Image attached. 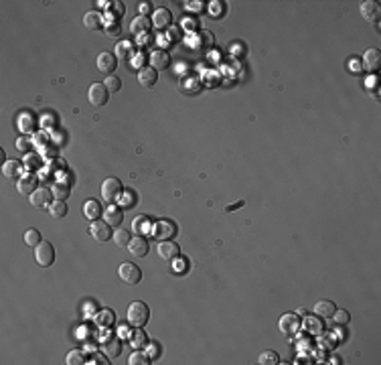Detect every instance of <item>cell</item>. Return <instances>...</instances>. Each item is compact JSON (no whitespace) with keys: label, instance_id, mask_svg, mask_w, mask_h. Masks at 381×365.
<instances>
[{"label":"cell","instance_id":"6da1fadb","mask_svg":"<svg viewBox=\"0 0 381 365\" xmlns=\"http://www.w3.org/2000/svg\"><path fill=\"white\" fill-rule=\"evenodd\" d=\"M126 319H128V323L134 329H144L148 319H150V308H148V304L142 303V301H134L128 306Z\"/></svg>","mask_w":381,"mask_h":365},{"label":"cell","instance_id":"7a4b0ae2","mask_svg":"<svg viewBox=\"0 0 381 365\" xmlns=\"http://www.w3.org/2000/svg\"><path fill=\"white\" fill-rule=\"evenodd\" d=\"M122 193H124V187H122L120 179L110 177V179H106V181L102 182V197L106 199L110 205H114L116 201H118Z\"/></svg>","mask_w":381,"mask_h":365},{"label":"cell","instance_id":"3957f363","mask_svg":"<svg viewBox=\"0 0 381 365\" xmlns=\"http://www.w3.org/2000/svg\"><path fill=\"white\" fill-rule=\"evenodd\" d=\"M118 276H120L122 282H126V284H130V286H134V284H138V282L142 280V270H140L138 264L122 262L120 268H118Z\"/></svg>","mask_w":381,"mask_h":365},{"label":"cell","instance_id":"277c9868","mask_svg":"<svg viewBox=\"0 0 381 365\" xmlns=\"http://www.w3.org/2000/svg\"><path fill=\"white\" fill-rule=\"evenodd\" d=\"M35 260H37L39 266H43V268L53 266V262H55V247L49 242H41L35 247Z\"/></svg>","mask_w":381,"mask_h":365},{"label":"cell","instance_id":"5b68a950","mask_svg":"<svg viewBox=\"0 0 381 365\" xmlns=\"http://www.w3.org/2000/svg\"><path fill=\"white\" fill-rule=\"evenodd\" d=\"M213 35L209 30H199L197 35H189V39H187V43L195 49V51H199V53H203V51H207L209 47H213Z\"/></svg>","mask_w":381,"mask_h":365},{"label":"cell","instance_id":"8992f818","mask_svg":"<svg viewBox=\"0 0 381 365\" xmlns=\"http://www.w3.org/2000/svg\"><path fill=\"white\" fill-rule=\"evenodd\" d=\"M95 65H97V71L106 73V77L114 75L116 67H118V57H116L114 53H110V51H104V53L97 55V63Z\"/></svg>","mask_w":381,"mask_h":365},{"label":"cell","instance_id":"52a82bcc","mask_svg":"<svg viewBox=\"0 0 381 365\" xmlns=\"http://www.w3.org/2000/svg\"><path fill=\"white\" fill-rule=\"evenodd\" d=\"M29 201H30L32 207H49V205L55 201V197H53V191L51 189L41 187V189H37L35 193L29 197Z\"/></svg>","mask_w":381,"mask_h":365},{"label":"cell","instance_id":"ba28073f","mask_svg":"<svg viewBox=\"0 0 381 365\" xmlns=\"http://www.w3.org/2000/svg\"><path fill=\"white\" fill-rule=\"evenodd\" d=\"M88 97H89L91 106H104L110 99V91H108V88L104 84H93V86H89Z\"/></svg>","mask_w":381,"mask_h":365},{"label":"cell","instance_id":"9c48e42d","mask_svg":"<svg viewBox=\"0 0 381 365\" xmlns=\"http://www.w3.org/2000/svg\"><path fill=\"white\" fill-rule=\"evenodd\" d=\"M176 234V225L173 221H167V219H160L154 229H152V236L158 240V242H164V240H171L173 236Z\"/></svg>","mask_w":381,"mask_h":365},{"label":"cell","instance_id":"30bf717a","mask_svg":"<svg viewBox=\"0 0 381 365\" xmlns=\"http://www.w3.org/2000/svg\"><path fill=\"white\" fill-rule=\"evenodd\" d=\"M37 177L32 175V173H27V175H23L21 179H19V182H16V191H19L21 195H25V197H30L32 193H35L39 187H37Z\"/></svg>","mask_w":381,"mask_h":365},{"label":"cell","instance_id":"8fae6325","mask_svg":"<svg viewBox=\"0 0 381 365\" xmlns=\"http://www.w3.org/2000/svg\"><path fill=\"white\" fill-rule=\"evenodd\" d=\"M110 227H112L110 223L95 219V221H91V225H89V236H91L93 240H97V242H108L110 236H114L112 231H110Z\"/></svg>","mask_w":381,"mask_h":365},{"label":"cell","instance_id":"7c38bea8","mask_svg":"<svg viewBox=\"0 0 381 365\" xmlns=\"http://www.w3.org/2000/svg\"><path fill=\"white\" fill-rule=\"evenodd\" d=\"M158 256L162 260H167V262H175L180 256V247L171 240H164V242L158 243Z\"/></svg>","mask_w":381,"mask_h":365},{"label":"cell","instance_id":"4fadbf2b","mask_svg":"<svg viewBox=\"0 0 381 365\" xmlns=\"http://www.w3.org/2000/svg\"><path fill=\"white\" fill-rule=\"evenodd\" d=\"M278 325H280V331H282L284 335H292L294 331L300 329V319H298V314L288 312V314H282V317H280Z\"/></svg>","mask_w":381,"mask_h":365},{"label":"cell","instance_id":"5bb4252c","mask_svg":"<svg viewBox=\"0 0 381 365\" xmlns=\"http://www.w3.org/2000/svg\"><path fill=\"white\" fill-rule=\"evenodd\" d=\"M361 16H363L365 21L377 23L379 16H381V6H379V2H373V0H365V2H361Z\"/></svg>","mask_w":381,"mask_h":365},{"label":"cell","instance_id":"9a60e30c","mask_svg":"<svg viewBox=\"0 0 381 365\" xmlns=\"http://www.w3.org/2000/svg\"><path fill=\"white\" fill-rule=\"evenodd\" d=\"M102 351H104L110 359H116V357L122 353V339L116 337V335H110V337L102 343Z\"/></svg>","mask_w":381,"mask_h":365},{"label":"cell","instance_id":"2e32d148","mask_svg":"<svg viewBox=\"0 0 381 365\" xmlns=\"http://www.w3.org/2000/svg\"><path fill=\"white\" fill-rule=\"evenodd\" d=\"M363 65L369 73H375L381 67V51L379 49H367L365 55H363Z\"/></svg>","mask_w":381,"mask_h":365},{"label":"cell","instance_id":"e0dca14e","mask_svg":"<svg viewBox=\"0 0 381 365\" xmlns=\"http://www.w3.org/2000/svg\"><path fill=\"white\" fill-rule=\"evenodd\" d=\"M150 65H152V69H156V71L167 69L171 65V55L164 51V49H156V51H152V55H150Z\"/></svg>","mask_w":381,"mask_h":365},{"label":"cell","instance_id":"ac0fdd59","mask_svg":"<svg viewBox=\"0 0 381 365\" xmlns=\"http://www.w3.org/2000/svg\"><path fill=\"white\" fill-rule=\"evenodd\" d=\"M171 21H173V14H171L169 8H156L152 12V25L156 29H169Z\"/></svg>","mask_w":381,"mask_h":365},{"label":"cell","instance_id":"d6986e66","mask_svg":"<svg viewBox=\"0 0 381 365\" xmlns=\"http://www.w3.org/2000/svg\"><path fill=\"white\" fill-rule=\"evenodd\" d=\"M138 81H140L142 88H152V86H156V81H158V71L152 69V67H140Z\"/></svg>","mask_w":381,"mask_h":365},{"label":"cell","instance_id":"ffe728a7","mask_svg":"<svg viewBox=\"0 0 381 365\" xmlns=\"http://www.w3.org/2000/svg\"><path fill=\"white\" fill-rule=\"evenodd\" d=\"M152 27V21L148 19V16H136L134 21H132L130 25V30H132V35H148V30H150Z\"/></svg>","mask_w":381,"mask_h":365},{"label":"cell","instance_id":"44dd1931","mask_svg":"<svg viewBox=\"0 0 381 365\" xmlns=\"http://www.w3.org/2000/svg\"><path fill=\"white\" fill-rule=\"evenodd\" d=\"M128 250L132 256H136V258H142L148 254V242L142 238V236H136V238H132L130 243H128Z\"/></svg>","mask_w":381,"mask_h":365},{"label":"cell","instance_id":"7402d4cb","mask_svg":"<svg viewBox=\"0 0 381 365\" xmlns=\"http://www.w3.org/2000/svg\"><path fill=\"white\" fill-rule=\"evenodd\" d=\"M335 310H337V304L333 301H319L317 304H314V314L321 317V319H330Z\"/></svg>","mask_w":381,"mask_h":365},{"label":"cell","instance_id":"603a6c76","mask_svg":"<svg viewBox=\"0 0 381 365\" xmlns=\"http://www.w3.org/2000/svg\"><path fill=\"white\" fill-rule=\"evenodd\" d=\"M122 219H124V215H122V209H118V207L110 205V207L104 211V221L110 223L112 227H118V225L122 223Z\"/></svg>","mask_w":381,"mask_h":365},{"label":"cell","instance_id":"cb8c5ba5","mask_svg":"<svg viewBox=\"0 0 381 365\" xmlns=\"http://www.w3.org/2000/svg\"><path fill=\"white\" fill-rule=\"evenodd\" d=\"M84 215L89 221H95V219L102 217L104 211H102V207H99V203L95 201V199H89V201H86V205H84Z\"/></svg>","mask_w":381,"mask_h":365},{"label":"cell","instance_id":"d4e9b609","mask_svg":"<svg viewBox=\"0 0 381 365\" xmlns=\"http://www.w3.org/2000/svg\"><path fill=\"white\" fill-rule=\"evenodd\" d=\"M84 25H86L88 29L97 30V29H102V25H104V16L99 14V12H95V10H89V12H86V16H84Z\"/></svg>","mask_w":381,"mask_h":365},{"label":"cell","instance_id":"484cf974","mask_svg":"<svg viewBox=\"0 0 381 365\" xmlns=\"http://www.w3.org/2000/svg\"><path fill=\"white\" fill-rule=\"evenodd\" d=\"M47 211H49V215H51L53 219H61V217H65V215H67V203L55 199V201L47 207Z\"/></svg>","mask_w":381,"mask_h":365},{"label":"cell","instance_id":"4316f807","mask_svg":"<svg viewBox=\"0 0 381 365\" xmlns=\"http://www.w3.org/2000/svg\"><path fill=\"white\" fill-rule=\"evenodd\" d=\"M130 345L134 347V349H144V347H148V337L142 329H134L132 331V335H130Z\"/></svg>","mask_w":381,"mask_h":365},{"label":"cell","instance_id":"83f0119b","mask_svg":"<svg viewBox=\"0 0 381 365\" xmlns=\"http://www.w3.org/2000/svg\"><path fill=\"white\" fill-rule=\"evenodd\" d=\"M132 55H134V43L132 41H120L118 45H116V57L130 59Z\"/></svg>","mask_w":381,"mask_h":365},{"label":"cell","instance_id":"f1b7e54d","mask_svg":"<svg viewBox=\"0 0 381 365\" xmlns=\"http://www.w3.org/2000/svg\"><path fill=\"white\" fill-rule=\"evenodd\" d=\"M150 359H152V357L148 355L146 351H142V349H134V353L130 355L128 363H130V365H150V363H152Z\"/></svg>","mask_w":381,"mask_h":365},{"label":"cell","instance_id":"f546056e","mask_svg":"<svg viewBox=\"0 0 381 365\" xmlns=\"http://www.w3.org/2000/svg\"><path fill=\"white\" fill-rule=\"evenodd\" d=\"M112 240H114L116 245L128 247V243H130V240H132V234H130V231H126V229H116L114 236H112Z\"/></svg>","mask_w":381,"mask_h":365},{"label":"cell","instance_id":"4dcf8cb0","mask_svg":"<svg viewBox=\"0 0 381 365\" xmlns=\"http://www.w3.org/2000/svg\"><path fill=\"white\" fill-rule=\"evenodd\" d=\"M258 363H260V365H278V363H280V355H278L276 351H272V349L262 351L260 357H258Z\"/></svg>","mask_w":381,"mask_h":365},{"label":"cell","instance_id":"1f68e13d","mask_svg":"<svg viewBox=\"0 0 381 365\" xmlns=\"http://www.w3.org/2000/svg\"><path fill=\"white\" fill-rule=\"evenodd\" d=\"M65 363H67V365H84L88 361H86V355H84V351H81V349H71L67 353V357H65Z\"/></svg>","mask_w":381,"mask_h":365},{"label":"cell","instance_id":"d6a6232c","mask_svg":"<svg viewBox=\"0 0 381 365\" xmlns=\"http://www.w3.org/2000/svg\"><path fill=\"white\" fill-rule=\"evenodd\" d=\"M43 240H41V231L39 229H27L25 231V243L29 245V247H37L39 243H41Z\"/></svg>","mask_w":381,"mask_h":365},{"label":"cell","instance_id":"836d02e7","mask_svg":"<svg viewBox=\"0 0 381 365\" xmlns=\"http://www.w3.org/2000/svg\"><path fill=\"white\" fill-rule=\"evenodd\" d=\"M19 128H21V132H25V134H27L29 130L35 128V118H32V114L23 112V114L19 116Z\"/></svg>","mask_w":381,"mask_h":365},{"label":"cell","instance_id":"e575fe53","mask_svg":"<svg viewBox=\"0 0 381 365\" xmlns=\"http://www.w3.org/2000/svg\"><path fill=\"white\" fill-rule=\"evenodd\" d=\"M19 173H21V164L16 162V160H8V162L2 164V175H4L6 179L19 177Z\"/></svg>","mask_w":381,"mask_h":365},{"label":"cell","instance_id":"d590c367","mask_svg":"<svg viewBox=\"0 0 381 365\" xmlns=\"http://www.w3.org/2000/svg\"><path fill=\"white\" fill-rule=\"evenodd\" d=\"M53 197L55 199H59V201H65V199H67L69 197V185H67V182H55V185H53Z\"/></svg>","mask_w":381,"mask_h":365},{"label":"cell","instance_id":"8d00e7d4","mask_svg":"<svg viewBox=\"0 0 381 365\" xmlns=\"http://www.w3.org/2000/svg\"><path fill=\"white\" fill-rule=\"evenodd\" d=\"M104 86L108 88L110 93H116V91H120V88H122V79L116 77V75H108L106 81H104Z\"/></svg>","mask_w":381,"mask_h":365},{"label":"cell","instance_id":"74e56055","mask_svg":"<svg viewBox=\"0 0 381 365\" xmlns=\"http://www.w3.org/2000/svg\"><path fill=\"white\" fill-rule=\"evenodd\" d=\"M330 319H333L337 325H349V321H351V314L347 312L345 308H337V310L333 312V317H330Z\"/></svg>","mask_w":381,"mask_h":365},{"label":"cell","instance_id":"f35d334b","mask_svg":"<svg viewBox=\"0 0 381 365\" xmlns=\"http://www.w3.org/2000/svg\"><path fill=\"white\" fill-rule=\"evenodd\" d=\"M118 201H120L124 207H132V205H134V195H132L130 191H126V193H122V195H120Z\"/></svg>","mask_w":381,"mask_h":365},{"label":"cell","instance_id":"ab89813d","mask_svg":"<svg viewBox=\"0 0 381 365\" xmlns=\"http://www.w3.org/2000/svg\"><path fill=\"white\" fill-rule=\"evenodd\" d=\"M122 12H124L122 2H112V4L108 6V14H110V16H120Z\"/></svg>","mask_w":381,"mask_h":365},{"label":"cell","instance_id":"60d3db41","mask_svg":"<svg viewBox=\"0 0 381 365\" xmlns=\"http://www.w3.org/2000/svg\"><path fill=\"white\" fill-rule=\"evenodd\" d=\"M25 164H27V169H29V164H32V169H39L37 164H41V158L37 154L29 152V154H25Z\"/></svg>","mask_w":381,"mask_h":365},{"label":"cell","instance_id":"b9f144b4","mask_svg":"<svg viewBox=\"0 0 381 365\" xmlns=\"http://www.w3.org/2000/svg\"><path fill=\"white\" fill-rule=\"evenodd\" d=\"M108 359H110V357H108V355H106V353L102 351V353H93V355H91V361H88V363H97V365H106V363H110Z\"/></svg>","mask_w":381,"mask_h":365},{"label":"cell","instance_id":"7bdbcfd3","mask_svg":"<svg viewBox=\"0 0 381 365\" xmlns=\"http://www.w3.org/2000/svg\"><path fill=\"white\" fill-rule=\"evenodd\" d=\"M106 32L110 37H116V35H120V23L118 21H112V25L106 27Z\"/></svg>","mask_w":381,"mask_h":365},{"label":"cell","instance_id":"ee69618b","mask_svg":"<svg viewBox=\"0 0 381 365\" xmlns=\"http://www.w3.org/2000/svg\"><path fill=\"white\" fill-rule=\"evenodd\" d=\"M16 148H19L23 154H27L29 152V138L27 136H21L19 140H16Z\"/></svg>","mask_w":381,"mask_h":365},{"label":"cell","instance_id":"f6af8a7d","mask_svg":"<svg viewBox=\"0 0 381 365\" xmlns=\"http://www.w3.org/2000/svg\"><path fill=\"white\" fill-rule=\"evenodd\" d=\"M169 39H171V41L180 39V29H178V27H171V29H169Z\"/></svg>","mask_w":381,"mask_h":365},{"label":"cell","instance_id":"bcb514c9","mask_svg":"<svg viewBox=\"0 0 381 365\" xmlns=\"http://www.w3.org/2000/svg\"><path fill=\"white\" fill-rule=\"evenodd\" d=\"M138 10H140V16H146L148 12H150V2H142L138 6Z\"/></svg>","mask_w":381,"mask_h":365},{"label":"cell","instance_id":"7dc6e473","mask_svg":"<svg viewBox=\"0 0 381 365\" xmlns=\"http://www.w3.org/2000/svg\"><path fill=\"white\" fill-rule=\"evenodd\" d=\"M349 69H351V71H355V73H357V71H361V63H359L357 59H351V61H349Z\"/></svg>","mask_w":381,"mask_h":365},{"label":"cell","instance_id":"c3c4849f","mask_svg":"<svg viewBox=\"0 0 381 365\" xmlns=\"http://www.w3.org/2000/svg\"><path fill=\"white\" fill-rule=\"evenodd\" d=\"M150 347H148V355L150 357H156L158 355V347H156V343H148Z\"/></svg>","mask_w":381,"mask_h":365},{"label":"cell","instance_id":"681fc988","mask_svg":"<svg viewBox=\"0 0 381 365\" xmlns=\"http://www.w3.org/2000/svg\"><path fill=\"white\" fill-rule=\"evenodd\" d=\"M306 323H308V325H310V327H312V329H310V331H314V333H319V331H321V329H322V327H321V325H317V321H314V319H306Z\"/></svg>","mask_w":381,"mask_h":365},{"label":"cell","instance_id":"f907efd6","mask_svg":"<svg viewBox=\"0 0 381 365\" xmlns=\"http://www.w3.org/2000/svg\"><path fill=\"white\" fill-rule=\"evenodd\" d=\"M365 86H367V90H373V88L377 86V79H375V77H371V79L367 77V81H365Z\"/></svg>","mask_w":381,"mask_h":365},{"label":"cell","instance_id":"816d5d0a","mask_svg":"<svg viewBox=\"0 0 381 365\" xmlns=\"http://www.w3.org/2000/svg\"><path fill=\"white\" fill-rule=\"evenodd\" d=\"M211 12L213 14H219V2H211Z\"/></svg>","mask_w":381,"mask_h":365},{"label":"cell","instance_id":"f5cc1de1","mask_svg":"<svg viewBox=\"0 0 381 365\" xmlns=\"http://www.w3.org/2000/svg\"><path fill=\"white\" fill-rule=\"evenodd\" d=\"M0 162H2V164H4V162H8V160H6V154H4V151H2V148H0Z\"/></svg>","mask_w":381,"mask_h":365}]
</instances>
